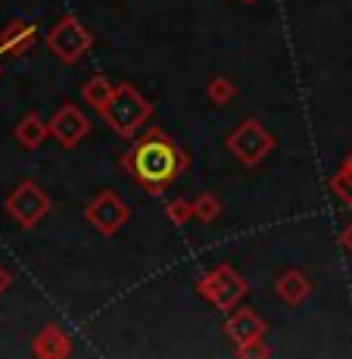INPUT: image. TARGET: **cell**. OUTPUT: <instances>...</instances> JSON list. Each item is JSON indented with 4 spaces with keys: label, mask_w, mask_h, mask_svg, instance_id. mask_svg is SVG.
<instances>
[{
    "label": "cell",
    "mask_w": 352,
    "mask_h": 359,
    "mask_svg": "<svg viewBox=\"0 0 352 359\" xmlns=\"http://www.w3.org/2000/svg\"><path fill=\"white\" fill-rule=\"evenodd\" d=\"M3 287H6V275H3V269H0V294H3Z\"/></svg>",
    "instance_id": "obj_3"
},
{
    "label": "cell",
    "mask_w": 352,
    "mask_h": 359,
    "mask_svg": "<svg viewBox=\"0 0 352 359\" xmlns=\"http://www.w3.org/2000/svg\"><path fill=\"white\" fill-rule=\"evenodd\" d=\"M34 210H41L38 191H34V184H22V188L10 197V212H16L22 222H34V216H38Z\"/></svg>",
    "instance_id": "obj_2"
},
{
    "label": "cell",
    "mask_w": 352,
    "mask_h": 359,
    "mask_svg": "<svg viewBox=\"0 0 352 359\" xmlns=\"http://www.w3.org/2000/svg\"><path fill=\"white\" fill-rule=\"evenodd\" d=\"M134 172L141 175V182H147V184H165V182H171L175 178V172H178V154H175V147L171 144H165V141H147V144H141L137 147V154H134Z\"/></svg>",
    "instance_id": "obj_1"
}]
</instances>
